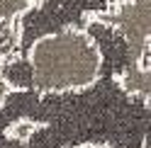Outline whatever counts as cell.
<instances>
[{"mask_svg":"<svg viewBox=\"0 0 151 148\" xmlns=\"http://www.w3.org/2000/svg\"><path fill=\"white\" fill-rule=\"evenodd\" d=\"M46 126H49V124L42 122V119L17 117V119H12V122L3 129V136L7 138V141H15V143H29L32 138L39 134V131H44Z\"/></svg>","mask_w":151,"mask_h":148,"instance_id":"4","label":"cell"},{"mask_svg":"<svg viewBox=\"0 0 151 148\" xmlns=\"http://www.w3.org/2000/svg\"><path fill=\"white\" fill-rule=\"evenodd\" d=\"M37 5V0H0V24L20 22Z\"/></svg>","mask_w":151,"mask_h":148,"instance_id":"5","label":"cell"},{"mask_svg":"<svg viewBox=\"0 0 151 148\" xmlns=\"http://www.w3.org/2000/svg\"><path fill=\"white\" fill-rule=\"evenodd\" d=\"M86 20H95L119 34L127 49V63L151 66V7L149 0H117L105 12L90 15Z\"/></svg>","mask_w":151,"mask_h":148,"instance_id":"2","label":"cell"},{"mask_svg":"<svg viewBox=\"0 0 151 148\" xmlns=\"http://www.w3.org/2000/svg\"><path fill=\"white\" fill-rule=\"evenodd\" d=\"M27 90H20V88H15L10 80H7L3 73H0V109L3 107H7L10 105V100L15 97V95H24Z\"/></svg>","mask_w":151,"mask_h":148,"instance_id":"6","label":"cell"},{"mask_svg":"<svg viewBox=\"0 0 151 148\" xmlns=\"http://www.w3.org/2000/svg\"><path fill=\"white\" fill-rule=\"evenodd\" d=\"M29 73V92L37 97H68L83 95L105 75L102 46L83 29L66 27L37 36L22 51Z\"/></svg>","mask_w":151,"mask_h":148,"instance_id":"1","label":"cell"},{"mask_svg":"<svg viewBox=\"0 0 151 148\" xmlns=\"http://www.w3.org/2000/svg\"><path fill=\"white\" fill-rule=\"evenodd\" d=\"M112 85L132 102H139L141 107H149L151 97V66L141 63H127L117 70H112Z\"/></svg>","mask_w":151,"mask_h":148,"instance_id":"3","label":"cell"},{"mask_svg":"<svg viewBox=\"0 0 151 148\" xmlns=\"http://www.w3.org/2000/svg\"><path fill=\"white\" fill-rule=\"evenodd\" d=\"M139 148H146V141H141V146H139Z\"/></svg>","mask_w":151,"mask_h":148,"instance_id":"8","label":"cell"},{"mask_svg":"<svg viewBox=\"0 0 151 148\" xmlns=\"http://www.w3.org/2000/svg\"><path fill=\"white\" fill-rule=\"evenodd\" d=\"M68 148H115V146L102 143V141H86V143H76V146H68Z\"/></svg>","mask_w":151,"mask_h":148,"instance_id":"7","label":"cell"}]
</instances>
